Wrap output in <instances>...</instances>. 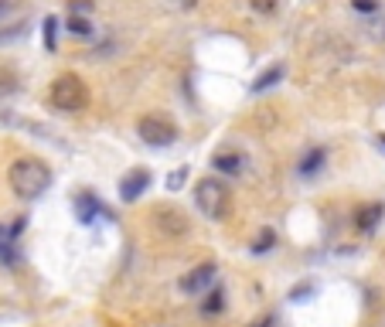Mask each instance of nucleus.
Here are the masks:
<instances>
[{
	"label": "nucleus",
	"mask_w": 385,
	"mask_h": 327,
	"mask_svg": "<svg viewBox=\"0 0 385 327\" xmlns=\"http://www.w3.org/2000/svg\"><path fill=\"white\" fill-rule=\"evenodd\" d=\"M7 185H11V191H14L17 198L34 202V198H41L51 187V171H48L45 160H38V157H17L14 164H11V171H7Z\"/></svg>",
	"instance_id": "obj_1"
},
{
	"label": "nucleus",
	"mask_w": 385,
	"mask_h": 327,
	"mask_svg": "<svg viewBox=\"0 0 385 327\" xmlns=\"http://www.w3.org/2000/svg\"><path fill=\"white\" fill-rule=\"evenodd\" d=\"M48 99H51V106L62 109V113H82V109L89 106V89H86V82L76 72H62L51 82Z\"/></svg>",
	"instance_id": "obj_2"
},
{
	"label": "nucleus",
	"mask_w": 385,
	"mask_h": 327,
	"mask_svg": "<svg viewBox=\"0 0 385 327\" xmlns=\"http://www.w3.org/2000/svg\"><path fill=\"white\" fill-rule=\"evenodd\" d=\"M195 204H198V212L208 222H222V218L229 215V204H232V194L225 181H218V177H201L198 185H195Z\"/></svg>",
	"instance_id": "obj_3"
},
{
	"label": "nucleus",
	"mask_w": 385,
	"mask_h": 327,
	"mask_svg": "<svg viewBox=\"0 0 385 327\" xmlns=\"http://www.w3.org/2000/svg\"><path fill=\"white\" fill-rule=\"evenodd\" d=\"M137 137L143 143H150V147H170L178 140V123L160 116V113H147V116L137 120Z\"/></svg>",
	"instance_id": "obj_4"
},
{
	"label": "nucleus",
	"mask_w": 385,
	"mask_h": 327,
	"mask_svg": "<svg viewBox=\"0 0 385 327\" xmlns=\"http://www.w3.org/2000/svg\"><path fill=\"white\" fill-rule=\"evenodd\" d=\"M154 225L164 235H170V239H178V235H185L188 229H191L188 215L181 212V208H174V204H157L154 208Z\"/></svg>",
	"instance_id": "obj_5"
},
{
	"label": "nucleus",
	"mask_w": 385,
	"mask_h": 327,
	"mask_svg": "<svg viewBox=\"0 0 385 327\" xmlns=\"http://www.w3.org/2000/svg\"><path fill=\"white\" fill-rule=\"evenodd\" d=\"M215 276H218L215 263H201V266H195L191 273L181 276V290H185V294H201V290H208V286L215 283Z\"/></svg>",
	"instance_id": "obj_6"
},
{
	"label": "nucleus",
	"mask_w": 385,
	"mask_h": 327,
	"mask_svg": "<svg viewBox=\"0 0 385 327\" xmlns=\"http://www.w3.org/2000/svg\"><path fill=\"white\" fill-rule=\"evenodd\" d=\"M150 187V171H143V167H133V171L123 174V181H120V198H123L126 204H133Z\"/></svg>",
	"instance_id": "obj_7"
},
{
	"label": "nucleus",
	"mask_w": 385,
	"mask_h": 327,
	"mask_svg": "<svg viewBox=\"0 0 385 327\" xmlns=\"http://www.w3.org/2000/svg\"><path fill=\"white\" fill-rule=\"evenodd\" d=\"M385 215V208L379 202H371V204H361L358 212H354V229L358 232H371L375 225H379V218Z\"/></svg>",
	"instance_id": "obj_8"
},
{
	"label": "nucleus",
	"mask_w": 385,
	"mask_h": 327,
	"mask_svg": "<svg viewBox=\"0 0 385 327\" xmlns=\"http://www.w3.org/2000/svg\"><path fill=\"white\" fill-rule=\"evenodd\" d=\"M212 164H215L222 174H239L246 160H242V154H232V150H225V154H215V160H212Z\"/></svg>",
	"instance_id": "obj_9"
},
{
	"label": "nucleus",
	"mask_w": 385,
	"mask_h": 327,
	"mask_svg": "<svg viewBox=\"0 0 385 327\" xmlns=\"http://www.w3.org/2000/svg\"><path fill=\"white\" fill-rule=\"evenodd\" d=\"M279 78H283V65H270V68H266V72L252 82V93H266V89H273Z\"/></svg>",
	"instance_id": "obj_10"
},
{
	"label": "nucleus",
	"mask_w": 385,
	"mask_h": 327,
	"mask_svg": "<svg viewBox=\"0 0 385 327\" xmlns=\"http://www.w3.org/2000/svg\"><path fill=\"white\" fill-rule=\"evenodd\" d=\"M76 212H78V222H93V218L99 215V202H96L93 194H78Z\"/></svg>",
	"instance_id": "obj_11"
},
{
	"label": "nucleus",
	"mask_w": 385,
	"mask_h": 327,
	"mask_svg": "<svg viewBox=\"0 0 385 327\" xmlns=\"http://www.w3.org/2000/svg\"><path fill=\"white\" fill-rule=\"evenodd\" d=\"M24 31H28L24 21H7V24H0V45H11L17 38H24Z\"/></svg>",
	"instance_id": "obj_12"
},
{
	"label": "nucleus",
	"mask_w": 385,
	"mask_h": 327,
	"mask_svg": "<svg viewBox=\"0 0 385 327\" xmlns=\"http://www.w3.org/2000/svg\"><path fill=\"white\" fill-rule=\"evenodd\" d=\"M324 157H327L324 154V147H314V150L300 160V174H317L324 167Z\"/></svg>",
	"instance_id": "obj_13"
},
{
	"label": "nucleus",
	"mask_w": 385,
	"mask_h": 327,
	"mask_svg": "<svg viewBox=\"0 0 385 327\" xmlns=\"http://www.w3.org/2000/svg\"><path fill=\"white\" fill-rule=\"evenodd\" d=\"M201 311H205V313H222V311H225V290H212V294L205 296Z\"/></svg>",
	"instance_id": "obj_14"
},
{
	"label": "nucleus",
	"mask_w": 385,
	"mask_h": 327,
	"mask_svg": "<svg viewBox=\"0 0 385 327\" xmlns=\"http://www.w3.org/2000/svg\"><path fill=\"white\" fill-rule=\"evenodd\" d=\"M55 45H58V17L48 14L45 17V48L48 51H55Z\"/></svg>",
	"instance_id": "obj_15"
},
{
	"label": "nucleus",
	"mask_w": 385,
	"mask_h": 327,
	"mask_svg": "<svg viewBox=\"0 0 385 327\" xmlns=\"http://www.w3.org/2000/svg\"><path fill=\"white\" fill-rule=\"evenodd\" d=\"M273 246H277V232H273V229H262L260 232V239H256V246H252V252H270L273 249Z\"/></svg>",
	"instance_id": "obj_16"
},
{
	"label": "nucleus",
	"mask_w": 385,
	"mask_h": 327,
	"mask_svg": "<svg viewBox=\"0 0 385 327\" xmlns=\"http://www.w3.org/2000/svg\"><path fill=\"white\" fill-rule=\"evenodd\" d=\"M17 93V76L11 68H0V95H14Z\"/></svg>",
	"instance_id": "obj_17"
},
{
	"label": "nucleus",
	"mask_w": 385,
	"mask_h": 327,
	"mask_svg": "<svg viewBox=\"0 0 385 327\" xmlns=\"http://www.w3.org/2000/svg\"><path fill=\"white\" fill-rule=\"evenodd\" d=\"M68 31L72 34H93V24H89V17H68Z\"/></svg>",
	"instance_id": "obj_18"
},
{
	"label": "nucleus",
	"mask_w": 385,
	"mask_h": 327,
	"mask_svg": "<svg viewBox=\"0 0 385 327\" xmlns=\"http://www.w3.org/2000/svg\"><path fill=\"white\" fill-rule=\"evenodd\" d=\"M249 7H252V11H260V14H277L279 0H249Z\"/></svg>",
	"instance_id": "obj_19"
},
{
	"label": "nucleus",
	"mask_w": 385,
	"mask_h": 327,
	"mask_svg": "<svg viewBox=\"0 0 385 327\" xmlns=\"http://www.w3.org/2000/svg\"><path fill=\"white\" fill-rule=\"evenodd\" d=\"M185 181H188V167H178L174 174H168V191H181Z\"/></svg>",
	"instance_id": "obj_20"
},
{
	"label": "nucleus",
	"mask_w": 385,
	"mask_h": 327,
	"mask_svg": "<svg viewBox=\"0 0 385 327\" xmlns=\"http://www.w3.org/2000/svg\"><path fill=\"white\" fill-rule=\"evenodd\" d=\"M0 263H7V266H14V263H17V252H14V246H11L7 239L0 242Z\"/></svg>",
	"instance_id": "obj_21"
},
{
	"label": "nucleus",
	"mask_w": 385,
	"mask_h": 327,
	"mask_svg": "<svg viewBox=\"0 0 385 327\" xmlns=\"http://www.w3.org/2000/svg\"><path fill=\"white\" fill-rule=\"evenodd\" d=\"M68 7H72V17H82V11L86 14L93 11V0H68Z\"/></svg>",
	"instance_id": "obj_22"
},
{
	"label": "nucleus",
	"mask_w": 385,
	"mask_h": 327,
	"mask_svg": "<svg viewBox=\"0 0 385 327\" xmlns=\"http://www.w3.org/2000/svg\"><path fill=\"white\" fill-rule=\"evenodd\" d=\"M310 294H314V283H300V286H293L290 300H297V303H300V300H304V296H310Z\"/></svg>",
	"instance_id": "obj_23"
},
{
	"label": "nucleus",
	"mask_w": 385,
	"mask_h": 327,
	"mask_svg": "<svg viewBox=\"0 0 385 327\" xmlns=\"http://www.w3.org/2000/svg\"><path fill=\"white\" fill-rule=\"evenodd\" d=\"M354 11H365V14H371V11H379V0H351Z\"/></svg>",
	"instance_id": "obj_24"
},
{
	"label": "nucleus",
	"mask_w": 385,
	"mask_h": 327,
	"mask_svg": "<svg viewBox=\"0 0 385 327\" xmlns=\"http://www.w3.org/2000/svg\"><path fill=\"white\" fill-rule=\"evenodd\" d=\"M249 327H277V313H266V317H260V321H252Z\"/></svg>",
	"instance_id": "obj_25"
},
{
	"label": "nucleus",
	"mask_w": 385,
	"mask_h": 327,
	"mask_svg": "<svg viewBox=\"0 0 385 327\" xmlns=\"http://www.w3.org/2000/svg\"><path fill=\"white\" fill-rule=\"evenodd\" d=\"M14 11V0H0V24H4V17Z\"/></svg>",
	"instance_id": "obj_26"
},
{
	"label": "nucleus",
	"mask_w": 385,
	"mask_h": 327,
	"mask_svg": "<svg viewBox=\"0 0 385 327\" xmlns=\"http://www.w3.org/2000/svg\"><path fill=\"white\" fill-rule=\"evenodd\" d=\"M4 239H7V232H4V225H0V242H4Z\"/></svg>",
	"instance_id": "obj_27"
},
{
	"label": "nucleus",
	"mask_w": 385,
	"mask_h": 327,
	"mask_svg": "<svg viewBox=\"0 0 385 327\" xmlns=\"http://www.w3.org/2000/svg\"><path fill=\"white\" fill-rule=\"evenodd\" d=\"M382 143H385V137H382Z\"/></svg>",
	"instance_id": "obj_28"
}]
</instances>
